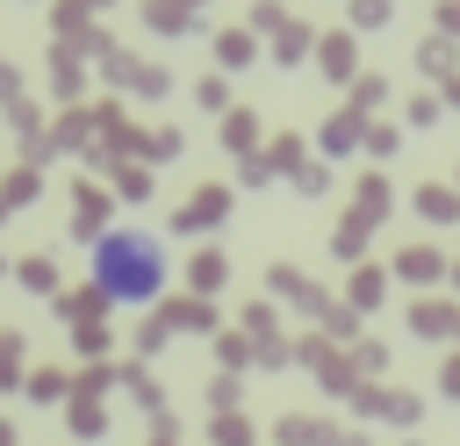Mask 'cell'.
<instances>
[{"instance_id":"1","label":"cell","mask_w":460,"mask_h":446,"mask_svg":"<svg viewBox=\"0 0 460 446\" xmlns=\"http://www.w3.org/2000/svg\"><path fill=\"white\" fill-rule=\"evenodd\" d=\"M86 273H93V295H101V302L144 309V302H158V288H165V245H158L144 223H122V230L93 237Z\"/></svg>"}]
</instances>
